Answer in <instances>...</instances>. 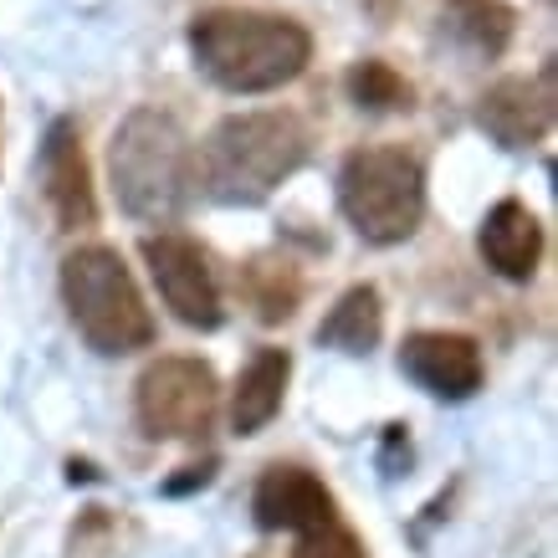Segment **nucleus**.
Listing matches in <instances>:
<instances>
[{"mask_svg":"<svg viewBox=\"0 0 558 558\" xmlns=\"http://www.w3.org/2000/svg\"><path fill=\"white\" fill-rule=\"evenodd\" d=\"M190 51L226 93H271L313 62V36L271 11H205L190 21Z\"/></svg>","mask_w":558,"mask_h":558,"instance_id":"f257e3e1","label":"nucleus"},{"mask_svg":"<svg viewBox=\"0 0 558 558\" xmlns=\"http://www.w3.org/2000/svg\"><path fill=\"white\" fill-rule=\"evenodd\" d=\"M307 159V129L292 113H231L201 144V185L220 205H262Z\"/></svg>","mask_w":558,"mask_h":558,"instance_id":"f03ea898","label":"nucleus"},{"mask_svg":"<svg viewBox=\"0 0 558 558\" xmlns=\"http://www.w3.org/2000/svg\"><path fill=\"white\" fill-rule=\"evenodd\" d=\"M108 174L113 195L134 220L165 226L185 210L190 201V138L185 129L159 113V108H134L119 123L108 144Z\"/></svg>","mask_w":558,"mask_h":558,"instance_id":"7ed1b4c3","label":"nucleus"},{"mask_svg":"<svg viewBox=\"0 0 558 558\" xmlns=\"http://www.w3.org/2000/svg\"><path fill=\"white\" fill-rule=\"evenodd\" d=\"M62 298L68 313L98 354H134L149 349L154 318L134 288V271L123 267L113 246H77L62 262Z\"/></svg>","mask_w":558,"mask_h":558,"instance_id":"20e7f679","label":"nucleus"},{"mask_svg":"<svg viewBox=\"0 0 558 558\" xmlns=\"http://www.w3.org/2000/svg\"><path fill=\"white\" fill-rule=\"evenodd\" d=\"M339 205L349 226L369 246H400L425 220V170L421 159L395 144L354 149L339 174Z\"/></svg>","mask_w":558,"mask_h":558,"instance_id":"39448f33","label":"nucleus"},{"mask_svg":"<svg viewBox=\"0 0 558 558\" xmlns=\"http://www.w3.org/2000/svg\"><path fill=\"white\" fill-rule=\"evenodd\" d=\"M220 405L216 369L201 359H159L138 379V425L154 440H195L210 430Z\"/></svg>","mask_w":558,"mask_h":558,"instance_id":"423d86ee","label":"nucleus"},{"mask_svg":"<svg viewBox=\"0 0 558 558\" xmlns=\"http://www.w3.org/2000/svg\"><path fill=\"white\" fill-rule=\"evenodd\" d=\"M144 262L154 271V288L170 303V313L190 328H220V288L205 252L185 236H149L144 241Z\"/></svg>","mask_w":558,"mask_h":558,"instance_id":"0eeeda50","label":"nucleus"},{"mask_svg":"<svg viewBox=\"0 0 558 558\" xmlns=\"http://www.w3.org/2000/svg\"><path fill=\"white\" fill-rule=\"evenodd\" d=\"M476 123L508 149H527V144L548 138V129H554V68H543L538 77H502L497 87H487L476 102Z\"/></svg>","mask_w":558,"mask_h":558,"instance_id":"6e6552de","label":"nucleus"},{"mask_svg":"<svg viewBox=\"0 0 558 558\" xmlns=\"http://www.w3.org/2000/svg\"><path fill=\"white\" fill-rule=\"evenodd\" d=\"M252 512L267 533H313L339 518V502L307 466H267L256 482Z\"/></svg>","mask_w":558,"mask_h":558,"instance_id":"1a4fd4ad","label":"nucleus"},{"mask_svg":"<svg viewBox=\"0 0 558 558\" xmlns=\"http://www.w3.org/2000/svg\"><path fill=\"white\" fill-rule=\"evenodd\" d=\"M400 369L440 400H472L482 389V349L466 333H410Z\"/></svg>","mask_w":558,"mask_h":558,"instance_id":"9d476101","label":"nucleus"},{"mask_svg":"<svg viewBox=\"0 0 558 558\" xmlns=\"http://www.w3.org/2000/svg\"><path fill=\"white\" fill-rule=\"evenodd\" d=\"M47 201L57 210V226L62 231H83L98 220V201H93V174H87L83 159V129L72 119H57L47 134Z\"/></svg>","mask_w":558,"mask_h":558,"instance_id":"9b49d317","label":"nucleus"},{"mask_svg":"<svg viewBox=\"0 0 558 558\" xmlns=\"http://www.w3.org/2000/svg\"><path fill=\"white\" fill-rule=\"evenodd\" d=\"M482 256L497 277L508 282H523L538 271V256H543V226L538 216L527 210L523 201H497L482 220Z\"/></svg>","mask_w":558,"mask_h":558,"instance_id":"f8f14e48","label":"nucleus"},{"mask_svg":"<svg viewBox=\"0 0 558 558\" xmlns=\"http://www.w3.org/2000/svg\"><path fill=\"white\" fill-rule=\"evenodd\" d=\"M440 32L451 36L466 57H502L518 36V11L508 0H446L440 5Z\"/></svg>","mask_w":558,"mask_h":558,"instance_id":"ddd939ff","label":"nucleus"},{"mask_svg":"<svg viewBox=\"0 0 558 558\" xmlns=\"http://www.w3.org/2000/svg\"><path fill=\"white\" fill-rule=\"evenodd\" d=\"M288 374H292V359L282 354V349H256L252 364H246L236 379V400H231V425H236V436H256V430L282 410Z\"/></svg>","mask_w":558,"mask_h":558,"instance_id":"4468645a","label":"nucleus"},{"mask_svg":"<svg viewBox=\"0 0 558 558\" xmlns=\"http://www.w3.org/2000/svg\"><path fill=\"white\" fill-rule=\"evenodd\" d=\"M379 333H385V307L374 288H349L333 303V313L318 323V343L343 349V354H369Z\"/></svg>","mask_w":558,"mask_h":558,"instance_id":"2eb2a0df","label":"nucleus"},{"mask_svg":"<svg viewBox=\"0 0 558 558\" xmlns=\"http://www.w3.org/2000/svg\"><path fill=\"white\" fill-rule=\"evenodd\" d=\"M246 292H252L256 318H262V323H282V318H292L303 282H298L292 262H271V256H262V262H252V271H246Z\"/></svg>","mask_w":558,"mask_h":558,"instance_id":"dca6fc26","label":"nucleus"},{"mask_svg":"<svg viewBox=\"0 0 558 558\" xmlns=\"http://www.w3.org/2000/svg\"><path fill=\"white\" fill-rule=\"evenodd\" d=\"M349 98H354L359 108L389 113V108H410V83L389 68V62L369 57V62H359V68L349 72Z\"/></svg>","mask_w":558,"mask_h":558,"instance_id":"f3484780","label":"nucleus"},{"mask_svg":"<svg viewBox=\"0 0 558 558\" xmlns=\"http://www.w3.org/2000/svg\"><path fill=\"white\" fill-rule=\"evenodd\" d=\"M298 558H364V543L343 527V518H333L313 533H298Z\"/></svg>","mask_w":558,"mask_h":558,"instance_id":"a211bd4d","label":"nucleus"}]
</instances>
